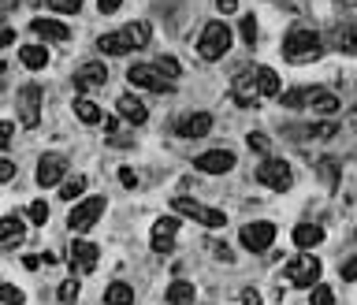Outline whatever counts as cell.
<instances>
[{"instance_id":"obj_1","label":"cell","mask_w":357,"mask_h":305,"mask_svg":"<svg viewBox=\"0 0 357 305\" xmlns=\"http://www.w3.org/2000/svg\"><path fill=\"white\" fill-rule=\"evenodd\" d=\"M320 52H324V41L309 26H290L287 38H283V56L290 63H313V60H320Z\"/></svg>"},{"instance_id":"obj_2","label":"cell","mask_w":357,"mask_h":305,"mask_svg":"<svg viewBox=\"0 0 357 305\" xmlns=\"http://www.w3.org/2000/svg\"><path fill=\"white\" fill-rule=\"evenodd\" d=\"M231 26H224V23H208L205 30H201V38H197V52H201V60H219V56H227V49H231Z\"/></svg>"},{"instance_id":"obj_3","label":"cell","mask_w":357,"mask_h":305,"mask_svg":"<svg viewBox=\"0 0 357 305\" xmlns=\"http://www.w3.org/2000/svg\"><path fill=\"white\" fill-rule=\"evenodd\" d=\"M238 242H242V249H250V253H268L272 242H276V224H272V220L246 224L238 231Z\"/></svg>"},{"instance_id":"obj_4","label":"cell","mask_w":357,"mask_h":305,"mask_svg":"<svg viewBox=\"0 0 357 305\" xmlns=\"http://www.w3.org/2000/svg\"><path fill=\"white\" fill-rule=\"evenodd\" d=\"M171 209H175L179 216H186V220H194V224H201V227H224L227 224V212L208 209V205H197V201H190V198H175V201H171Z\"/></svg>"},{"instance_id":"obj_5","label":"cell","mask_w":357,"mask_h":305,"mask_svg":"<svg viewBox=\"0 0 357 305\" xmlns=\"http://www.w3.org/2000/svg\"><path fill=\"white\" fill-rule=\"evenodd\" d=\"M105 205H108V201L100 198V193H94V198H82L78 205L71 209V216H67L71 231H89L100 216H105Z\"/></svg>"},{"instance_id":"obj_6","label":"cell","mask_w":357,"mask_h":305,"mask_svg":"<svg viewBox=\"0 0 357 305\" xmlns=\"http://www.w3.org/2000/svg\"><path fill=\"white\" fill-rule=\"evenodd\" d=\"M41 105H45V90L34 86V82H26V86L19 90V97H15V108H19V119L26 127L41 123Z\"/></svg>"},{"instance_id":"obj_7","label":"cell","mask_w":357,"mask_h":305,"mask_svg":"<svg viewBox=\"0 0 357 305\" xmlns=\"http://www.w3.org/2000/svg\"><path fill=\"white\" fill-rule=\"evenodd\" d=\"M127 78H131L138 90H153V94H171V90H175V82L164 78L153 63H134V67L127 71Z\"/></svg>"},{"instance_id":"obj_8","label":"cell","mask_w":357,"mask_h":305,"mask_svg":"<svg viewBox=\"0 0 357 305\" xmlns=\"http://www.w3.org/2000/svg\"><path fill=\"white\" fill-rule=\"evenodd\" d=\"M257 179H261V187L283 193V190H290V179H294V171H290L287 160H276V156H268V160L257 168Z\"/></svg>"},{"instance_id":"obj_9","label":"cell","mask_w":357,"mask_h":305,"mask_svg":"<svg viewBox=\"0 0 357 305\" xmlns=\"http://www.w3.org/2000/svg\"><path fill=\"white\" fill-rule=\"evenodd\" d=\"M100 261V249L97 242H89V238H75L71 242V272L75 275H89Z\"/></svg>"},{"instance_id":"obj_10","label":"cell","mask_w":357,"mask_h":305,"mask_svg":"<svg viewBox=\"0 0 357 305\" xmlns=\"http://www.w3.org/2000/svg\"><path fill=\"white\" fill-rule=\"evenodd\" d=\"M287 275L294 286H316L320 283V261L313 253H298L294 261L287 264Z\"/></svg>"},{"instance_id":"obj_11","label":"cell","mask_w":357,"mask_h":305,"mask_svg":"<svg viewBox=\"0 0 357 305\" xmlns=\"http://www.w3.org/2000/svg\"><path fill=\"white\" fill-rule=\"evenodd\" d=\"M175 235H179V220H175V216L153 220V249H157L160 257L175 253Z\"/></svg>"},{"instance_id":"obj_12","label":"cell","mask_w":357,"mask_h":305,"mask_svg":"<svg viewBox=\"0 0 357 305\" xmlns=\"http://www.w3.org/2000/svg\"><path fill=\"white\" fill-rule=\"evenodd\" d=\"M63 175H67V156L63 153H45L38 160V187H60Z\"/></svg>"},{"instance_id":"obj_13","label":"cell","mask_w":357,"mask_h":305,"mask_svg":"<svg viewBox=\"0 0 357 305\" xmlns=\"http://www.w3.org/2000/svg\"><path fill=\"white\" fill-rule=\"evenodd\" d=\"M231 97H235V105H242V108H253L261 97V90H257V67L253 71H246V75H238L231 82Z\"/></svg>"},{"instance_id":"obj_14","label":"cell","mask_w":357,"mask_h":305,"mask_svg":"<svg viewBox=\"0 0 357 305\" xmlns=\"http://www.w3.org/2000/svg\"><path fill=\"white\" fill-rule=\"evenodd\" d=\"M194 168L197 171H208V175H224V171L235 168V153L231 149H208V153H201L197 160H194Z\"/></svg>"},{"instance_id":"obj_15","label":"cell","mask_w":357,"mask_h":305,"mask_svg":"<svg viewBox=\"0 0 357 305\" xmlns=\"http://www.w3.org/2000/svg\"><path fill=\"white\" fill-rule=\"evenodd\" d=\"M208 131H213V116L208 112H190V116L175 119V134L179 138H205Z\"/></svg>"},{"instance_id":"obj_16","label":"cell","mask_w":357,"mask_h":305,"mask_svg":"<svg viewBox=\"0 0 357 305\" xmlns=\"http://www.w3.org/2000/svg\"><path fill=\"white\" fill-rule=\"evenodd\" d=\"M30 30L38 34L41 41H56V45L71 41V26L60 23V19H30Z\"/></svg>"},{"instance_id":"obj_17","label":"cell","mask_w":357,"mask_h":305,"mask_svg":"<svg viewBox=\"0 0 357 305\" xmlns=\"http://www.w3.org/2000/svg\"><path fill=\"white\" fill-rule=\"evenodd\" d=\"M105 82H108V67H105L100 60L82 63L78 75H75V86H78V90H97V86H105Z\"/></svg>"},{"instance_id":"obj_18","label":"cell","mask_w":357,"mask_h":305,"mask_svg":"<svg viewBox=\"0 0 357 305\" xmlns=\"http://www.w3.org/2000/svg\"><path fill=\"white\" fill-rule=\"evenodd\" d=\"M327 41H332V49L338 52H357V26L354 23H338L327 30Z\"/></svg>"},{"instance_id":"obj_19","label":"cell","mask_w":357,"mask_h":305,"mask_svg":"<svg viewBox=\"0 0 357 305\" xmlns=\"http://www.w3.org/2000/svg\"><path fill=\"white\" fill-rule=\"evenodd\" d=\"M97 49L105 52V56H127L134 45H131V38H127L123 30H112V34H100L97 38Z\"/></svg>"},{"instance_id":"obj_20","label":"cell","mask_w":357,"mask_h":305,"mask_svg":"<svg viewBox=\"0 0 357 305\" xmlns=\"http://www.w3.org/2000/svg\"><path fill=\"white\" fill-rule=\"evenodd\" d=\"M116 112L123 116L127 123H134V127L149 119V112H145V105H142V101L134 97V94H123V97H119V101H116Z\"/></svg>"},{"instance_id":"obj_21","label":"cell","mask_w":357,"mask_h":305,"mask_svg":"<svg viewBox=\"0 0 357 305\" xmlns=\"http://www.w3.org/2000/svg\"><path fill=\"white\" fill-rule=\"evenodd\" d=\"M290 238H294L298 249H313V246L324 242V227H316V224H294Z\"/></svg>"},{"instance_id":"obj_22","label":"cell","mask_w":357,"mask_h":305,"mask_svg":"<svg viewBox=\"0 0 357 305\" xmlns=\"http://www.w3.org/2000/svg\"><path fill=\"white\" fill-rule=\"evenodd\" d=\"M23 235H26V227H23V220L19 216H4L0 220V246H19L23 242Z\"/></svg>"},{"instance_id":"obj_23","label":"cell","mask_w":357,"mask_h":305,"mask_svg":"<svg viewBox=\"0 0 357 305\" xmlns=\"http://www.w3.org/2000/svg\"><path fill=\"white\" fill-rule=\"evenodd\" d=\"M19 60H23L26 71H41L45 63H49V49H45V45H38V41H34V45H23V49H19Z\"/></svg>"},{"instance_id":"obj_24","label":"cell","mask_w":357,"mask_h":305,"mask_svg":"<svg viewBox=\"0 0 357 305\" xmlns=\"http://www.w3.org/2000/svg\"><path fill=\"white\" fill-rule=\"evenodd\" d=\"M309 105H313L316 116H332L338 108V97L327 94V90H320V86H309Z\"/></svg>"},{"instance_id":"obj_25","label":"cell","mask_w":357,"mask_h":305,"mask_svg":"<svg viewBox=\"0 0 357 305\" xmlns=\"http://www.w3.org/2000/svg\"><path fill=\"white\" fill-rule=\"evenodd\" d=\"M75 116H78L86 127L105 123V112H100V105H97V101H89V97H75Z\"/></svg>"},{"instance_id":"obj_26","label":"cell","mask_w":357,"mask_h":305,"mask_svg":"<svg viewBox=\"0 0 357 305\" xmlns=\"http://www.w3.org/2000/svg\"><path fill=\"white\" fill-rule=\"evenodd\" d=\"M134 302V286L131 283H108V291H105V305H131Z\"/></svg>"},{"instance_id":"obj_27","label":"cell","mask_w":357,"mask_h":305,"mask_svg":"<svg viewBox=\"0 0 357 305\" xmlns=\"http://www.w3.org/2000/svg\"><path fill=\"white\" fill-rule=\"evenodd\" d=\"M257 90H261V97H279L283 94L279 75L272 67H257Z\"/></svg>"},{"instance_id":"obj_28","label":"cell","mask_w":357,"mask_h":305,"mask_svg":"<svg viewBox=\"0 0 357 305\" xmlns=\"http://www.w3.org/2000/svg\"><path fill=\"white\" fill-rule=\"evenodd\" d=\"M190 302H194V283L175 280L168 286V305H190Z\"/></svg>"},{"instance_id":"obj_29","label":"cell","mask_w":357,"mask_h":305,"mask_svg":"<svg viewBox=\"0 0 357 305\" xmlns=\"http://www.w3.org/2000/svg\"><path fill=\"white\" fill-rule=\"evenodd\" d=\"M86 193V179L82 175H71L67 182H60V201H78Z\"/></svg>"},{"instance_id":"obj_30","label":"cell","mask_w":357,"mask_h":305,"mask_svg":"<svg viewBox=\"0 0 357 305\" xmlns=\"http://www.w3.org/2000/svg\"><path fill=\"white\" fill-rule=\"evenodd\" d=\"M123 34L131 38L134 49H145V45H149V38H153V34H149V26H145V23H127V26H123Z\"/></svg>"},{"instance_id":"obj_31","label":"cell","mask_w":357,"mask_h":305,"mask_svg":"<svg viewBox=\"0 0 357 305\" xmlns=\"http://www.w3.org/2000/svg\"><path fill=\"white\" fill-rule=\"evenodd\" d=\"M335 131H338V123H335V119H320V123L305 127V131H301V138H332Z\"/></svg>"},{"instance_id":"obj_32","label":"cell","mask_w":357,"mask_h":305,"mask_svg":"<svg viewBox=\"0 0 357 305\" xmlns=\"http://www.w3.org/2000/svg\"><path fill=\"white\" fill-rule=\"evenodd\" d=\"M279 101H283V108H305L309 105V86L305 90H287V94H279Z\"/></svg>"},{"instance_id":"obj_33","label":"cell","mask_w":357,"mask_h":305,"mask_svg":"<svg viewBox=\"0 0 357 305\" xmlns=\"http://www.w3.org/2000/svg\"><path fill=\"white\" fill-rule=\"evenodd\" d=\"M153 67H157L164 78H171V82H175V78L182 75V67H179V60H175V56H160V60H153Z\"/></svg>"},{"instance_id":"obj_34","label":"cell","mask_w":357,"mask_h":305,"mask_svg":"<svg viewBox=\"0 0 357 305\" xmlns=\"http://www.w3.org/2000/svg\"><path fill=\"white\" fill-rule=\"evenodd\" d=\"M316 171H320V179L327 182V190H335V187H338V160H320V164H316Z\"/></svg>"},{"instance_id":"obj_35","label":"cell","mask_w":357,"mask_h":305,"mask_svg":"<svg viewBox=\"0 0 357 305\" xmlns=\"http://www.w3.org/2000/svg\"><path fill=\"white\" fill-rule=\"evenodd\" d=\"M238 30H242V41H246V45H257V19H253L250 12L238 19Z\"/></svg>"},{"instance_id":"obj_36","label":"cell","mask_w":357,"mask_h":305,"mask_svg":"<svg viewBox=\"0 0 357 305\" xmlns=\"http://www.w3.org/2000/svg\"><path fill=\"white\" fill-rule=\"evenodd\" d=\"M56 298H60L63 305H71V302H75V298H78V275H71V280H63V283H60V291H56Z\"/></svg>"},{"instance_id":"obj_37","label":"cell","mask_w":357,"mask_h":305,"mask_svg":"<svg viewBox=\"0 0 357 305\" xmlns=\"http://www.w3.org/2000/svg\"><path fill=\"white\" fill-rule=\"evenodd\" d=\"M23 302H26V294L19 291V286H12V283L0 286V305H23Z\"/></svg>"},{"instance_id":"obj_38","label":"cell","mask_w":357,"mask_h":305,"mask_svg":"<svg viewBox=\"0 0 357 305\" xmlns=\"http://www.w3.org/2000/svg\"><path fill=\"white\" fill-rule=\"evenodd\" d=\"M309 305H335V291H332V286H324V283H316Z\"/></svg>"},{"instance_id":"obj_39","label":"cell","mask_w":357,"mask_h":305,"mask_svg":"<svg viewBox=\"0 0 357 305\" xmlns=\"http://www.w3.org/2000/svg\"><path fill=\"white\" fill-rule=\"evenodd\" d=\"M49 8L63 15H75V12H82V0H49Z\"/></svg>"},{"instance_id":"obj_40","label":"cell","mask_w":357,"mask_h":305,"mask_svg":"<svg viewBox=\"0 0 357 305\" xmlns=\"http://www.w3.org/2000/svg\"><path fill=\"white\" fill-rule=\"evenodd\" d=\"M45 220H49V205H45V201H34L30 205V224H45Z\"/></svg>"},{"instance_id":"obj_41","label":"cell","mask_w":357,"mask_h":305,"mask_svg":"<svg viewBox=\"0 0 357 305\" xmlns=\"http://www.w3.org/2000/svg\"><path fill=\"white\" fill-rule=\"evenodd\" d=\"M338 275H343L346 283H354V280H357V257H346L343 268H338Z\"/></svg>"},{"instance_id":"obj_42","label":"cell","mask_w":357,"mask_h":305,"mask_svg":"<svg viewBox=\"0 0 357 305\" xmlns=\"http://www.w3.org/2000/svg\"><path fill=\"white\" fill-rule=\"evenodd\" d=\"M246 142H250V149H253V153H268V138L257 134V131H253L250 138H246Z\"/></svg>"},{"instance_id":"obj_43","label":"cell","mask_w":357,"mask_h":305,"mask_svg":"<svg viewBox=\"0 0 357 305\" xmlns=\"http://www.w3.org/2000/svg\"><path fill=\"white\" fill-rule=\"evenodd\" d=\"M119 182H123L127 190H134V187H138V175H134V168H119Z\"/></svg>"},{"instance_id":"obj_44","label":"cell","mask_w":357,"mask_h":305,"mask_svg":"<svg viewBox=\"0 0 357 305\" xmlns=\"http://www.w3.org/2000/svg\"><path fill=\"white\" fill-rule=\"evenodd\" d=\"M12 179H15V164L0 156V182H12Z\"/></svg>"},{"instance_id":"obj_45","label":"cell","mask_w":357,"mask_h":305,"mask_svg":"<svg viewBox=\"0 0 357 305\" xmlns=\"http://www.w3.org/2000/svg\"><path fill=\"white\" fill-rule=\"evenodd\" d=\"M12 134H15V127L8 123V119H0V149H4L8 142H12Z\"/></svg>"},{"instance_id":"obj_46","label":"cell","mask_w":357,"mask_h":305,"mask_svg":"<svg viewBox=\"0 0 357 305\" xmlns=\"http://www.w3.org/2000/svg\"><path fill=\"white\" fill-rule=\"evenodd\" d=\"M242 305H261V291H257V286H246V291H242Z\"/></svg>"},{"instance_id":"obj_47","label":"cell","mask_w":357,"mask_h":305,"mask_svg":"<svg viewBox=\"0 0 357 305\" xmlns=\"http://www.w3.org/2000/svg\"><path fill=\"white\" fill-rule=\"evenodd\" d=\"M119 4H123V0H97L100 15H116V12H119Z\"/></svg>"},{"instance_id":"obj_48","label":"cell","mask_w":357,"mask_h":305,"mask_svg":"<svg viewBox=\"0 0 357 305\" xmlns=\"http://www.w3.org/2000/svg\"><path fill=\"white\" fill-rule=\"evenodd\" d=\"M12 41H15V30H12V26H4V23H0V49H8Z\"/></svg>"},{"instance_id":"obj_49","label":"cell","mask_w":357,"mask_h":305,"mask_svg":"<svg viewBox=\"0 0 357 305\" xmlns=\"http://www.w3.org/2000/svg\"><path fill=\"white\" fill-rule=\"evenodd\" d=\"M38 264H41V257H34V253H26V257H23V268H26V272H34Z\"/></svg>"},{"instance_id":"obj_50","label":"cell","mask_w":357,"mask_h":305,"mask_svg":"<svg viewBox=\"0 0 357 305\" xmlns=\"http://www.w3.org/2000/svg\"><path fill=\"white\" fill-rule=\"evenodd\" d=\"M216 257H219V261H231V249H227L224 242H216Z\"/></svg>"},{"instance_id":"obj_51","label":"cell","mask_w":357,"mask_h":305,"mask_svg":"<svg viewBox=\"0 0 357 305\" xmlns=\"http://www.w3.org/2000/svg\"><path fill=\"white\" fill-rule=\"evenodd\" d=\"M216 4H219V12H235L238 0H216Z\"/></svg>"},{"instance_id":"obj_52","label":"cell","mask_w":357,"mask_h":305,"mask_svg":"<svg viewBox=\"0 0 357 305\" xmlns=\"http://www.w3.org/2000/svg\"><path fill=\"white\" fill-rule=\"evenodd\" d=\"M0 286H4V280H0Z\"/></svg>"}]
</instances>
